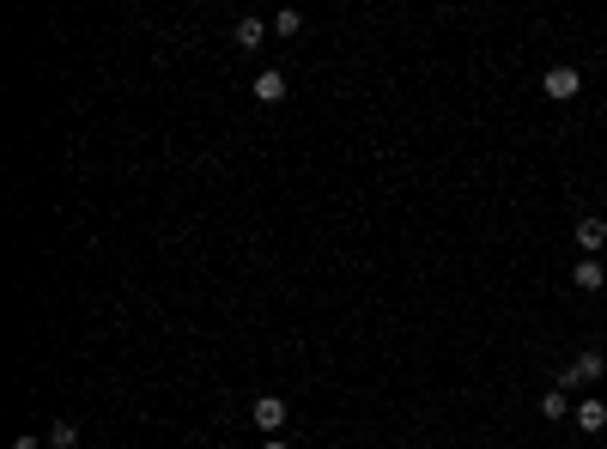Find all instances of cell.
I'll return each instance as SVG.
<instances>
[{
  "mask_svg": "<svg viewBox=\"0 0 607 449\" xmlns=\"http://www.w3.org/2000/svg\"><path fill=\"white\" fill-rule=\"evenodd\" d=\"M540 92L565 104V98H577V92H583V73H577V68H546V79H540Z\"/></svg>",
  "mask_w": 607,
  "mask_h": 449,
  "instance_id": "cell-1",
  "label": "cell"
},
{
  "mask_svg": "<svg viewBox=\"0 0 607 449\" xmlns=\"http://www.w3.org/2000/svg\"><path fill=\"white\" fill-rule=\"evenodd\" d=\"M577 249L595 261V255L607 249V219H595V212H589V219H577Z\"/></svg>",
  "mask_w": 607,
  "mask_h": 449,
  "instance_id": "cell-2",
  "label": "cell"
},
{
  "mask_svg": "<svg viewBox=\"0 0 607 449\" xmlns=\"http://www.w3.org/2000/svg\"><path fill=\"white\" fill-rule=\"evenodd\" d=\"M249 419H255V431H279V425H286V401H279V395H262V401L249 407Z\"/></svg>",
  "mask_w": 607,
  "mask_h": 449,
  "instance_id": "cell-3",
  "label": "cell"
},
{
  "mask_svg": "<svg viewBox=\"0 0 607 449\" xmlns=\"http://www.w3.org/2000/svg\"><path fill=\"white\" fill-rule=\"evenodd\" d=\"M577 431H589V437H595V431H607V401H602V395L577 401Z\"/></svg>",
  "mask_w": 607,
  "mask_h": 449,
  "instance_id": "cell-4",
  "label": "cell"
},
{
  "mask_svg": "<svg viewBox=\"0 0 607 449\" xmlns=\"http://www.w3.org/2000/svg\"><path fill=\"white\" fill-rule=\"evenodd\" d=\"M262 36H268V19H255V12H249V19H237L231 43H237V49H262Z\"/></svg>",
  "mask_w": 607,
  "mask_h": 449,
  "instance_id": "cell-5",
  "label": "cell"
},
{
  "mask_svg": "<svg viewBox=\"0 0 607 449\" xmlns=\"http://www.w3.org/2000/svg\"><path fill=\"white\" fill-rule=\"evenodd\" d=\"M279 98H286V79H279V73H255V104H279Z\"/></svg>",
  "mask_w": 607,
  "mask_h": 449,
  "instance_id": "cell-6",
  "label": "cell"
},
{
  "mask_svg": "<svg viewBox=\"0 0 607 449\" xmlns=\"http://www.w3.org/2000/svg\"><path fill=\"white\" fill-rule=\"evenodd\" d=\"M571 285H577V292H602V261H589V255H583V261L571 268Z\"/></svg>",
  "mask_w": 607,
  "mask_h": 449,
  "instance_id": "cell-7",
  "label": "cell"
},
{
  "mask_svg": "<svg viewBox=\"0 0 607 449\" xmlns=\"http://www.w3.org/2000/svg\"><path fill=\"white\" fill-rule=\"evenodd\" d=\"M268 31L273 36H298L304 31V12H298V6H279V12L268 19Z\"/></svg>",
  "mask_w": 607,
  "mask_h": 449,
  "instance_id": "cell-8",
  "label": "cell"
},
{
  "mask_svg": "<svg viewBox=\"0 0 607 449\" xmlns=\"http://www.w3.org/2000/svg\"><path fill=\"white\" fill-rule=\"evenodd\" d=\"M571 413V395H565V389H546V395H540V419H565Z\"/></svg>",
  "mask_w": 607,
  "mask_h": 449,
  "instance_id": "cell-9",
  "label": "cell"
},
{
  "mask_svg": "<svg viewBox=\"0 0 607 449\" xmlns=\"http://www.w3.org/2000/svg\"><path fill=\"white\" fill-rule=\"evenodd\" d=\"M49 444L55 449H79V425H73V419H55V425H49Z\"/></svg>",
  "mask_w": 607,
  "mask_h": 449,
  "instance_id": "cell-10",
  "label": "cell"
},
{
  "mask_svg": "<svg viewBox=\"0 0 607 449\" xmlns=\"http://www.w3.org/2000/svg\"><path fill=\"white\" fill-rule=\"evenodd\" d=\"M255 449H292V444H286V437H262Z\"/></svg>",
  "mask_w": 607,
  "mask_h": 449,
  "instance_id": "cell-11",
  "label": "cell"
},
{
  "mask_svg": "<svg viewBox=\"0 0 607 449\" xmlns=\"http://www.w3.org/2000/svg\"><path fill=\"white\" fill-rule=\"evenodd\" d=\"M36 444H43V437H19V444H12V449H36Z\"/></svg>",
  "mask_w": 607,
  "mask_h": 449,
  "instance_id": "cell-12",
  "label": "cell"
}]
</instances>
